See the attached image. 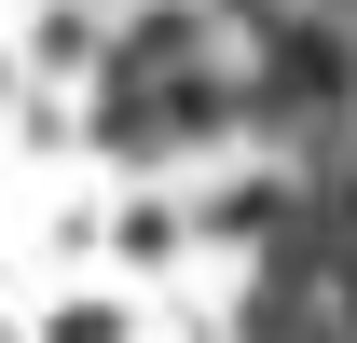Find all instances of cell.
I'll return each mask as SVG.
<instances>
[{
	"label": "cell",
	"instance_id": "cell-1",
	"mask_svg": "<svg viewBox=\"0 0 357 343\" xmlns=\"http://www.w3.org/2000/svg\"><path fill=\"white\" fill-rule=\"evenodd\" d=\"M55 343H124V330H110L96 302H69V316H55Z\"/></svg>",
	"mask_w": 357,
	"mask_h": 343
}]
</instances>
